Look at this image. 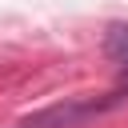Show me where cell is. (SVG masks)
<instances>
[{"mask_svg": "<svg viewBox=\"0 0 128 128\" xmlns=\"http://www.w3.org/2000/svg\"><path fill=\"white\" fill-rule=\"evenodd\" d=\"M124 96H128V88L112 92L108 100H64V104H52V108H44V112H36V116H24V120L12 124V128H76L80 120H88V116L120 104Z\"/></svg>", "mask_w": 128, "mask_h": 128, "instance_id": "cell-1", "label": "cell"}, {"mask_svg": "<svg viewBox=\"0 0 128 128\" xmlns=\"http://www.w3.org/2000/svg\"><path fill=\"white\" fill-rule=\"evenodd\" d=\"M104 56L128 76V24H112L104 36Z\"/></svg>", "mask_w": 128, "mask_h": 128, "instance_id": "cell-2", "label": "cell"}]
</instances>
